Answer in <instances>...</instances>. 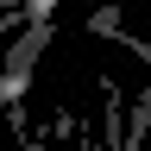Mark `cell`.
<instances>
[{"mask_svg":"<svg viewBox=\"0 0 151 151\" xmlns=\"http://www.w3.org/2000/svg\"><path fill=\"white\" fill-rule=\"evenodd\" d=\"M50 44V19H38V25H25L13 38V50H6V69H0V101H13L19 88H25V76H32V63H38V50Z\"/></svg>","mask_w":151,"mask_h":151,"instance_id":"cell-1","label":"cell"},{"mask_svg":"<svg viewBox=\"0 0 151 151\" xmlns=\"http://www.w3.org/2000/svg\"><path fill=\"white\" fill-rule=\"evenodd\" d=\"M82 25H88V38H120V32H126V19H120V6H94Z\"/></svg>","mask_w":151,"mask_h":151,"instance_id":"cell-2","label":"cell"},{"mask_svg":"<svg viewBox=\"0 0 151 151\" xmlns=\"http://www.w3.org/2000/svg\"><path fill=\"white\" fill-rule=\"evenodd\" d=\"M25 25H38V19H25V6H13V13H0V38H6V32H25Z\"/></svg>","mask_w":151,"mask_h":151,"instance_id":"cell-3","label":"cell"}]
</instances>
